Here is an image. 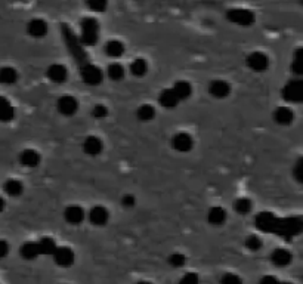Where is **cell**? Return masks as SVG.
<instances>
[{"mask_svg": "<svg viewBox=\"0 0 303 284\" xmlns=\"http://www.w3.org/2000/svg\"><path fill=\"white\" fill-rule=\"evenodd\" d=\"M256 226L263 233L292 238L302 233L303 222L300 218H277L269 212L259 213L255 219Z\"/></svg>", "mask_w": 303, "mask_h": 284, "instance_id": "cell-1", "label": "cell"}, {"mask_svg": "<svg viewBox=\"0 0 303 284\" xmlns=\"http://www.w3.org/2000/svg\"><path fill=\"white\" fill-rule=\"evenodd\" d=\"M61 34H62L64 43H65L68 52L71 54V57L76 61V64H77L80 68L84 67V65H87L91 61H89V57H87V54H86V49L82 46V43H80V40H79V36L73 31V28L68 27L67 24H62V25H61Z\"/></svg>", "mask_w": 303, "mask_h": 284, "instance_id": "cell-2", "label": "cell"}, {"mask_svg": "<svg viewBox=\"0 0 303 284\" xmlns=\"http://www.w3.org/2000/svg\"><path fill=\"white\" fill-rule=\"evenodd\" d=\"M83 47H92L99 40V24L96 18L86 16L80 23V37H79Z\"/></svg>", "mask_w": 303, "mask_h": 284, "instance_id": "cell-3", "label": "cell"}, {"mask_svg": "<svg viewBox=\"0 0 303 284\" xmlns=\"http://www.w3.org/2000/svg\"><path fill=\"white\" fill-rule=\"evenodd\" d=\"M282 98L287 102L292 104H299L303 101V82L300 79H293L290 82L286 83L282 87Z\"/></svg>", "mask_w": 303, "mask_h": 284, "instance_id": "cell-4", "label": "cell"}, {"mask_svg": "<svg viewBox=\"0 0 303 284\" xmlns=\"http://www.w3.org/2000/svg\"><path fill=\"white\" fill-rule=\"evenodd\" d=\"M226 18H228V21L237 24V25H241V27H250L255 23L253 12L248 11V9H241V8L229 9L226 12Z\"/></svg>", "mask_w": 303, "mask_h": 284, "instance_id": "cell-5", "label": "cell"}, {"mask_svg": "<svg viewBox=\"0 0 303 284\" xmlns=\"http://www.w3.org/2000/svg\"><path fill=\"white\" fill-rule=\"evenodd\" d=\"M80 76H82L83 82L86 83L87 86H98V84L102 83V79H104L102 70L92 62H89L87 65L80 68Z\"/></svg>", "mask_w": 303, "mask_h": 284, "instance_id": "cell-6", "label": "cell"}, {"mask_svg": "<svg viewBox=\"0 0 303 284\" xmlns=\"http://www.w3.org/2000/svg\"><path fill=\"white\" fill-rule=\"evenodd\" d=\"M57 108H58V111L62 116L70 117V116H74L77 113L79 101L73 95H62L57 101Z\"/></svg>", "mask_w": 303, "mask_h": 284, "instance_id": "cell-7", "label": "cell"}, {"mask_svg": "<svg viewBox=\"0 0 303 284\" xmlns=\"http://www.w3.org/2000/svg\"><path fill=\"white\" fill-rule=\"evenodd\" d=\"M245 64L250 70L256 71V73H262L266 71L269 67V58L268 55H265L263 52H252L247 58H245Z\"/></svg>", "mask_w": 303, "mask_h": 284, "instance_id": "cell-8", "label": "cell"}, {"mask_svg": "<svg viewBox=\"0 0 303 284\" xmlns=\"http://www.w3.org/2000/svg\"><path fill=\"white\" fill-rule=\"evenodd\" d=\"M172 147L179 153H189L194 147V139L187 132H179L172 138Z\"/></svg>", "mask_w": 303, "mask_h": 284, "instance_id": "cell-9", "label": "cell"}, {"mask_svg": "<svg viewBox=\"0 0 303 284\" xmlns=\"http://www.w3.org/2000/svg\"><path fill=\"white\" fill-rule=\"evenodd\" d=\"M54 260H55V263L59 265V267H62V268H68L71 267L73 263H74V259H76V255H74V252L71 250L70 247H57V250L54 252Z\"/></svg>", "mask_w": 303, "mask_h": 284, "instance_id": "cell-10", "label": "cell"}, {"mask_svg": "<svg viewBox=\"0 0 303 284\" xmlns=\"http://www.w3.org/2000/svg\"><path fill=\"white\" fill-rule=\"evenodd\" d=\"M47 79L54 83H64L68 79V71L62 64H52L46 71Z\"/></svg>", "mask_w": 303, "mask_h": 284, "instance_id": "cell-11", "label": "cell"}, {"mask_svg": "<svg viewBox=\"0 0 303 284\" xmlns=\"http://www.w3.org/2000/svg\"><path fill=\"white\" fill-rule=\"evenodd\" d=\"M84 216H86V213L83 210V207L77 206V204L68 206L64 212L65 221L71 225H80L84 221Z\"/></svg>", "mask_w": 303, "mask_h": 284, "instance_id": "cell-12", "label": "cell"}, {"mask_svg": "<svg viewBox=\"0 0 303 284\" xmlns=\"http://www.w3.org/2000/svg\"><path fill=\"white\" fill-rule=\"evenodd\" d=\"M47 24L46 21H43V20H40V18H34V20H31L30 23L27 24V31H28V34L31 36V37H34V39H42V37H45L47 34Z\"/></svg>", "mask_w": 303, "mask_h": 284, "instance_id": "cell-13", "label": "cell"}, {"mask_svg": "<svg viewBox=\"0 0 303 284\" xmlns=\"http://www.w3.org/2000/svg\"><path fill=\"white\" fill-rule=\"evenodd\" d=\"M110 219V212L104 206H95L89 212V221L96 226H104Z\"/></svg>", "mask_w": 303, "mask_h": 284, "instance_id": "cell-14", "label": "cell"}, {"mask_svg": "<svg viewBox=\"0 0 303 284\" xmlns=\"http://www.w3.org/2000/svg\"><path fill=\"white\" fill-rule=\"evenodd\" d=\"M209 92L211 96H215L218 99H223V98H226L228 95L231 94V86H229V83L225 82V80H213V82L210 83Z\"/></svg>", "mask_w": 303, "mask_h": 284, "instance_id": "cell-15", "label": "cell"}, {"mask_svg": "<svg viewBox=\"0 0 303 284\" xmlns=\"http://www.w3.org/2000/svg\"><path fill=\"white\" fill-rule=\"evenodd\" d=\"M102 150H104V144H102V141L98 136H87L83 141V151L87 154V155L95 157V155L102 153Z\"/></svg>", "mask_w": 303, "mask_h": 284, "instance_id": "cell-16", "label": "cell"}, {"mask_svg": "<svg viewBox=\"0 0 303 284\" xmlns=\"http://www.w3.org/2000/svg\"><path fill=\"white\" fill-rule=\"evenodd\" d=\"M292 253L289 252V250H286V248H275L272 253H271V262L275 265V267H287V265H290L292 263Z\"/></svg>", "mask_w": 303, "mask_h": 284, "instance_id": "cell-17", "label": "cell"}, {"mask_svg": "<svg viewBox=\"0 0 303 284\" xmlns=\"http://www.w3.org/2000/svg\"><path fill=\"white\" fill-rule=\"evenodd\" d=\"M274 120L280 126H289V125H292L293 120H294V113L289 106H278L274 111Z\"/></svg>", "mask_w": 303, "mask_h": 284, "instance_id": "cell-18", "label": "cell"}, {"mask_svg": "<svg viewBox=\"0 0 303 284\" xmlns=\"http://www.w3.org/2000/svg\"><path fill=\"white\" fill-rule=\"evenodd\" d=\"M172 91H173V94L176 95L177 101L181 102V101L188 99V98L192 95V86H191V83L187 82V80H177V82L173 84Z\"/></svg>", "mask_w": 303, "mask_h": 284, "instance_id": "cell-19", "label": "cell"}, {"mask_svg": "<svg viewBox=\"0 0 303 284\" xmlns=\"http://www.w3.org/2000/svg\"><path fill=\"white\" fill-rule=\"evenodd\" d=\"M158 104L164 106L166 110H173V108L177 106L179 101H177L176 95L173 94L172 87L170 89H164V91L160 92V95H158Z\"/></svg>", "mask_w": 303, "mask_h": 284, "instance_id": "cell-20", "label": "cell"}, {"mask_svg": "<svg viewBox=\"0 0 303 284\" xmlns=\"http://www.w3.org/2000/svg\"><path fill=\"white\" fill-rule=\"evenodd\" d=\"M20 163L25 167H35L40 163V154L35 150H24L23 153L20 154Z\"/></svg>", "mask_w": 303, "mask_h": 284, "instance_id": "cell-21", "label": "cell"}, {"mask_svg": "<svg viewBox=\"0 0 303 284\" xmlns=\"http://www.w3.org/2000/svg\"><path fill=\"white\" fill-rule=\"evenodd\" d=\"M207 221L215 226H219L226 221V210L221 206H215L207 212Z\"/></svg>", "mask_w": 303, "mask_h": 284, "instance_id": "cell-22", "label": "cell"}, {"mask_svg": "<svg viewBox=\"0 0 303 284\" xmlns=\"http://www.w3.org/2000/svg\"><path fill=\"white\" fill-rule=\"evenodd\" d=\"M37 243V247H39V252L40 255H54V252L57 250V243L52 237H42Z\"/></svg>", "mask_w": 303, "mask_h": 284, "instance_id": "cell-23", "label": "cell"}, {"mask_svg": "<svg viewBox=\"0 0 303 284\" xmlns=\"http://www.w3.org/2000/svg\"><path fill=\"white\" fill-rule=\"evenodd\" d=\"M13 117H15V110L12 104L5 96H0V121H11Z\"/></svg>", "mask_w": 303, "mask_h": 284, "instance_id": "cell-24", "label": "cell"}, {"mask_svg": "<svg viewBox=\"0 0 303 284\" xmlns=\"http://www.w3.org/2000/svg\"><path fill=\"white\" fill-rule=\"evenodd\" d=\"M3 189H5V192L8 194V196H11V197H18V196H21L24 192V185L21 181H18V179H9V181H6L5 184H3Z\"/></svg>", "mask_w": 303, "mask_h": 284, "instance_id": "cell-25", "label": "cell"}, {"mask_svg": "<svg viewBox=\"0 0 303 284\" xmlns=\"http://www.w3.org/2000/svg\"><path fill=\"white\" fill-rule=\"evenodd\" d=\"M105 54L110 58H120L124 54V45L120 40H110L105 45Z\"/></svg>", "mask_w": 303, "mask_h": 284, "instance_id": "cell-26", "label": "cell"}, {"mask_svg": "<svg viewBox=\"0 0 303 284\" xmlns=\"http://www.w3.org/2000/svg\"><path fill=\"white\" fill-rule=\"evenodd\" d=\"M18 80V73L13 67H2L0 68V84L11 86Z\"/></svg>", "mask_w": 303, "mask_h": 284, "instance_id": "cell-27", "label": "cell"}, {"mask_svg": "<svg viewBox=\"0 0 303 284\" xmlns=\"http://www.w3.org/2000/svg\"><path fill=\"white\" fill-rule=\"evenodd\" d=\"M21 256L27 260H33L35 258H39L40 256V252H39V247H37V243L35 241H27V243H24L23 247H21Z\"/></svg>", "mask_w": 303, "mask_h": 284, "instance_id": "cell-28", "label": "cell"}, {"mask_svg": "<svg viewBox=\"0 0 303 284\" xmlns=\"http://www.w3.org/2000/svg\"><path fill=\"white\" fill-rule=\"evenodd\" d=\"M106 74H108V77H110L113 82H120V80H123V79H124L126 70H124V67H123L121 64H118V62H113V64H110V65H108V68H106Z\"/></svg>", "mask_w": 303, "mask_h": 284, "instance_id": "cell-29", "label": "cell"}, {"mask_svg": "<svg viewBox=\"0 0 303 284\" xmlns=\"http://www.w3.org/2000/svg\"><path fill=\"white\" fill-rule=\"evenodd\" d=\"M129 71L132 73V76L135 77H144L148 71V64L144 58H136L129 67Z\"/></svg>", "mask_w": 303, "mask_h": 284, "instance_id": "cell-30", "label": "cell"}, {"mask_svg": "<svg viewBox=\"0 0 303 284\" xmlns=\"http://www.w3.org/2000/svg\"><path fill=\"white\" fill-rule=\"evenodd\" d=\"M136 116L140 121H151L155 117V108L148 104H144L139 106V110L136 111Z\"/></svg>", "mask_w": 303, "mask_h": 284, "instance_id": "cell-31", "label": "cell"}, {"mask_svg": "<svg viewBox=\"0 0 303 284\" xmlns=\"http://www.w3.org/2000/svg\"><path fill=\"white\" fill-rule=\"evenodd\" d=\"M302 55H303V50L302 47H297L296 49V52H294V55H293V62H292V71L294 74H297V76H300L303 73V62H302Z\"/></svg>", "mask_w": 303, "mask_h": 284, "instance_id": "cell-32", "label": "cell"}, {"mask_svg": "<svg viewBox=\"0 0 303 284\" xmlns=\"http://www.w3.org/2000/svg\"><path fill=\"white\" fill-rule=\"evenodd\" d=\"M167 262H169V265L173 267V268H182V267L187 263V256L182 255V253H173V255H170V256L167 258Z\"/></svg>", "mask_w": 303, "mask_h": 284, "instance_id": "cell-33", "label": "cell"}, {"mask_svg": "<svg viewBox=\"0 0 303 284\" xmlns=\"http://www.w3.org/2000/svg\"><path fill=\"white\" fill-rule=\"evenodd\" d=\"M235 210L240 213V215H247L252 210V201L248 199H238L237 203H235Z\"/></svg>", "mask_w": 303, "mask_h": 284, "instance_id": "cell-34", "label": "cell"}, {"mask_svg": "<svg viewBox=\"0 0 303 284\" xmlns=\"http://www.w3.org/2000/svg\"><path fill=\"white\" fill-rule=\"evenodd\" d=\"M245 246L252 252H259L262 248V240L256 236H248V238L245 240Z\"/></svg>", "mask_w": 303, "mask_h": 284, "instance_id": "cell-35", "label": "cell"}, {"mask_svg": "<svg viewBox=\"0 0 303 284\" xmlns=\"http://www.w3.org/2000/svg\"><path fill=\"white\" fill-rule=\"evenodd\" d=\"M221 284H243V280H241V277H238L237 274L226 272V274L222 275Z\"/></svg>", "mask_w": 303, "mask_h": 284, "instance_id": "cell-36", "label": "cell"}, {"mask_svg": "<svg viewBox=\"0 0 303 284\" xmlns=\"http://www.w3.org/2000/svg\"><path fill=\"white\" fill-rule=\"evenodd\" d=\"M86 6L95 12H104L106 9V2L105 0H92V2H87Z\"/></svg>", "mask_w": 303, "mask_h": 284, "instance_id": "cell-37", "label": "cell"}, {"mask_svg": "<svg viewBox=\"0 0 303 284\" xmlns=\"http://www.w3.org/2000/svg\"><path fill=\"white\" fill-rule=\"evenodd\" d=\"M92 116H94L96 120H102L108 116V110H106V106L102 105V104H96L94 106V110H92Z\"/></svg>", "mask_w": 303, "mask_h": 284, "instance_id": "cell-38", "label": "cell"}, {"mask_svg": "<svg viewBox=\"0 0 303 284\" xmlns=\"http://www.w3.org/2000/svg\"><path fill=\"white\" fill-rule=\"evenodd\" d=\"M199 283H200V278L195 272H188V274H185V275L179 280V284H199Z\"/></svg>", "mask_w": 303, "mask_h": 284, "instance_id": "cell-39", "label": "cell"}, {"mask_svg": "<svg viewBox=\"0 0 303 284\" xmlns=\"http://www.w3.org/2000/svg\"><path fill=\"white\" fill-rule=\"evenodd\" d=\"M293 175L296 177L297 182H302L303 181V158H299L294 165V169H293Z\"/></svg>", "mask_w": 303, "mask_h": 284, "instance_id": "cell-40", "label": "cell"}, {"mask_svg": "<svg viewBox=\"0 0 303 284\" xmlns=\"http://www.w3.org/2000/svg\"><path fill=\"white\" fill-rule=\"evenodd\" d=\"M135 203H136V199H135L133 196H130V194L124 196V197L121 199V204H123L126 209H129V207H133V206H135Z\"/></svg>", "mask_w": 303, "mask_h": 284, "instance_id": "cell-41", "label": "cell"}, {"mask_svg": "<svg viewBox=\"0 0 303 284\" xmlns=\"http://www.w3.org/2000/svg\"><path fill=\"white\" fill-rule=\"evenodd\" d=\"M8 253H9V244H8V241L0 240V259L6 258Z\"/></svg>", "mask_w": 303, "mask_h": 284, "instance_id": "cell-42", "label": "cell"}, {"mask_svg": "<svg viewBox=\"0 0 303 284\" xmlns=\"http://www.w3.org/2000/svg\"><path fill=\"white\" fill-rule=\"evenodd\" d=\"M278 278L277 277H274V275H263L262 278H260V281L259 284H278Z\"/></svg>", "mask_w": 303, "mask_h": 284, "instance_id": "cell-43", "label": "cell"}, {"mask_svg": "<svg viewBox=\"0 0 303 284\" xmlns=\"http://www.w3.org/2000/svg\"><path fill=\"white\" fill-rule=\"evenodd\" d=\"M3 209H5V200H3V199L0 197V212H2Z\"/></svg>", "mask_w": 303, "mask_h": 284, "instance_id": "cell-44", "label": "cell"}, {"mask_svg": "<svg viewBox=\"0 0 303 284\" xmlns=\"http://www.w3.org/2000/svg\"><path fill=\"white\" fill-rule=\"evenodd\" d=\"M136 284H151V283H148V281H139V283H136Z\"/></svg>", "mask_w": 303, "mask_h": 284, "instance_id": "cell-45", "label": "cell"}, {"mask_svg": "<svg viewBox=\"0 0 303 284\" xmlns=\"http://www.w3.org/2000/svg\"><path fill=\"white\" fill-rule=\"evenodd\" d=\"M278 284H290V283H287V281H280Z\"/></svg>", "mask_w": 303, "mask_h": 284, "instance_id": "cell-46", "label": "cell"}]
</instances>
